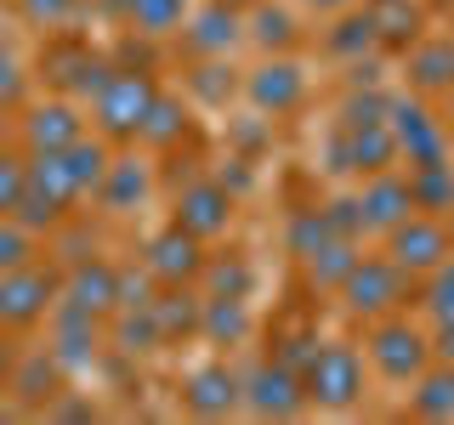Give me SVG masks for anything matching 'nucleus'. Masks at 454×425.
Segmentation results:
<instances>
[{
  "label": "nucleus",
  "mask_w": 454,
  "mask_h": 425,
  "mask_svg": "<svg viewBox=\"0 0 454 425\" xmlns=\"http://www.w3.org/2000/svg\"><path fill=\"white\" fill-rule=\"evenodd\" d=\"M239 35H245V23H239V6H227V0L205 6V12L188 23V46H193L199 57H227V51L239 46Z\"/></svg>",
  "instance_id": "18"
},
{
  "label": "nucleus",
  "mask_w": 454,
  "mask_h": 425,
  "mask_svg": "<svg viewBox=\"0 0 454 425\" xmlns=\"http://www.w3.org/2000/svg\"><path fill=\"white\" fill-rule=\"evenodd\" d=\"M403 267L392 261V255H364L358 267H352V278L340 283V301H347L352 318H369V323H380V318H392L397 306H403Z\"/></svg>",
  "instance_id": "3"
},
{
  "label": "nucleus",
  "mask_w": 454,
  "mask_h": 425,
  "mask_svg": "<svg viewBox=\"0 0 454 425\" xmlns=\"http://www.w3.org/2000/svg\"><path fill=\"white\" fill-rule=\"evenodd\" d=\"M125 18H131L137 35L165 40V35L182 28V18H188V0H125Z\"/></svg>",
  "instance_id": "27"
},
{
  "label": "nucleus",
  "mask_w": 454,
  "mask_h": 425,
  "mask_svg": "<svg viewBox=\"0 0 454 425\" xmlns=\"http://www.w3.org/2000/svg\"><path fill=\"white\" fill-rule=\"evenodd\" d=\"M437 352H443V363H454V323H443V335H437Z\"/></svg>",
  "instance_id": "43"
},
{
  "label": "nucleus",
  "mask_w": 454,
  "mask_h": 425,
  "mask_svg": "<svg viewBox=\"0 0 454 425\" xmlns=\"http://www.w3.org/2000/svg\"><path fill=\"white\" fill-rule=\"evenodd\" d=\"M449 250H454V238H449L443 216H432V210H415L409 221H397L387 233V255L403 267L409 278H415V273H437V267L449 261Z\"/></svg>",
  "instance_id": "4"
},
{
  "label": "nucleus",
  "mask_w": 454,
  "mask_h": 425,
  "mask_svg": "<svg viewBox=\"0 0 454 425\" xmlns=\"http://www.w3.org/2000/svg\"><path fill=\"white\" fill-rule=\"evenodd\" d=\"M63 165H68V176H74V188H80V198L85 193H97V188H103V182H108V136H91V142H74V148H68L63 153Z\"/></svg>",
  "instance_id": "24"
},
{
  "label": "nucleus",
  "mask_w": 454,
  "mask_h": 425,
  "mask_svg": "<svg viewBox=\"0 0 454 425\" xmlns=\"http://www.w3.org/2000/svg\"><path fill=\"white\" fill-rule=\"evenodd\" d=\"M227 221H233V193H227V182H193V188H182L176 227H188L193 238H216V233H227Z\"/></svg>",
  "instance_id": "11"
},
{
  "label": "nucleus",
  "mask_w": 454,
  "mask_h": 425,
  "mask_svg": "<svg viewBox=\"0 0 454 425\" xmlns=\"http://www.w3.org/2000/svg\"><path fill=\"white\" fill-rule=\"evenodd\" d=\"M426 306L437 312V323H454V267L449 261L432 273V283H426Z\"/></svg>",
  "instance_id": "36"
},
{
  "label": "nucleus",
  "mask_w": 454,
  "mask_h": 425,
  "mask_svg": "<svg viewBox=\"0 0 454 425\" xmlns=\"http://www.w3.org/2000/svg\"><path fill=\"white\" fill-rule=\"evenodd\" d=\"M12 368H18V352H12V340L0 335V386H6V380H12Z\"/></svg>",
  "instance_id": "42"
},
{
  "label": "nucleus",
  "mask_w": 454,
  "mask_h": 425,
  "mask_svg": "<svg viewBox=\"0 0 454 425\" xmlns=\"http://www.w3.org/2000/svg\"><path fill=\"white\" fill-rule=\"evenodd\" d=\"M375 40H380L375 12H352V18H340V23L330 28V40H324V46H330L335 57H352V63H358V57L375 46Z\"/></svg>",
  "instance_id": "29"
},
{
  "label": "nucleus",
  "mask_w": 454,
  "mask_h": 425,
  "mask_svg": "<svg viewBox=\"0 0 454 425\" xmlns=\"http://www.w3.org/2000/svg\"><path fill=\"white\" fill-rule=\"evenodd\" d=\"M12 397H18V408H46L51 397H63V358L46 346V352H28V358H18V368H12Z\"/></svg>",
  "instance_id": "16"
},
{
  "label": "nucleus",
  "mask_w": 454,
  "mask_h": 425,
  "mask_svg": "<svg viewBox=\"0 0 454 425\" xmlns=\"http://www.w3.org/2000/svg\"><path fill=\"white\" fill-rule=\"evenodd\" d=\"M227 6H250V0H227Z\"/></svg>",
  "instance_id": "45"
},
{
  "label": "nucleus",
  "mask_w": 454,
  "mask_h": 425,
  "mask_svg": "<svg viewBox=\"0 0 454 425\" xmlns=\"http://www.w3.org/2000/svg\"><path fill=\"white\" fill-rule=\"evenodd\" d=\"M375 28H380V40H392V46H409V40L420 35V12L409 6V0H380Z\"/></svg>",
  "instance_id": "32"
},
{
  "label": "nucleus",
  "mask_w": 454,
  "mask_h": 425,
  "mask_svg": "<svg viewBox=\"0 0 454 425\" xmlns=\"http://www.w3.org/2000/svg\"><path fill=\"white\" fill-rule=\"evenodd\" d=\"M340 113H347L340 125H347V131H358V125H380V120H387V103H380V97H358V91H352Z\"/></svg>",
  "instance_id": "37"
},
{
  "label": "nucleus",
  "mask_w": 454,
  "mask_h": 425,
  "mask_svg": "<svg viewBox=\"0 0 454 425\" xmlns=\"http://www.w3.org/2000/svg\"><path fill=\"white\" fill-rule=\"evenodd\" d=\"M35 261V227H23L18 216H0V273H18Z\"/></svg>",
  "instance_id": "33"
},
{
  "label": "nucleus",
  "mask_w": 454,
  "mask_h": 425,
  "mask_svg": "<svg viewBox=\"0 0 454 425\" xmlns=\"http://www.w3.org/2000/svg\"><path fill=\"white\" fill-rule=\"evenodd\" d=\"M199 244H205V238H193L188 227L170 221L160 238H148V261H142V273H148L153 283H193L199 273H205Z\"/></svg>",
  "instance_id": "8"
},
{
  "label": "nucleus",
  "mask_w": 454,
  "mask_h": 425,
  "mask_svg": "<svg viewBox=\"0 0 454 425\" xmlns=\"http://www.w3.org/2000/svg\"><path fill=\"white\" fill-rule=\"evenodd\" d=\"M18 97H23V74H18V63L0 51V108H12Z\"/></svg>",
  "instance_id": "41"
},
{
  "label": "nucleus",
  "mask_w": 454,
  "mask_h": 425,
  "mask_svg": "<svg viewBox=\"0 0 454 425\" xmlns=\"http://www.w3.org/2000/svg\"><path fill=\"white\" fill-rule=\"evenodd\" d=\"M182 131H188V113H182V103H153L148 113V125H142V142L148 148H170V142H182Z\"/></svg>",
  "instance_id": "34"
},
{
  "label": "nucleus",
  "mask_w": 454,
  "mask_h": 425,
  "mask_svg": "<svg viewBox=\"0 0 454 425\" xmlns=\"http://www.w3.org/2000/svg\"><path fill=\"white\" fill-rule=\"evenodd\" d=\"M63 301L103 318V312H120V267L108 261H74L63 278Z\"/></svg>",
  "instance_id": "12"
},
{
  "label": "nucleus",
  "mask_w": 454,
  "mask_h": 425,
  "mask_svg": "<svg viewBox=\"0 0 454 425\" xmlns=\"http://www.w3.org/2000/svg\"><path fill=\"white\" fill-rule=\"evenodd\" d=\"M205 273H210V283H216V295H245L250 290V273L239 261H216V267L205 261Z\"/></svg>",
  "instance_id": "38"
},
{
  "label": "nucleus",
  "mask_w": 454,
  "mask_h": 425,
  "mask_svg": "<svg viewBox=\"0 0 454 425\" xmlns=\"http://www.w3.org/2000/svg\"><path fill=\"white\" fill-rule=\"evenodd\" d=\"M330 233H335V227H330V216H324V210H295L290 227H284V244H290V255H301V261H307V255L318 250Z\"/></svg>",
  "instance_id": "31"
},
{
  "label": "nucleus",
  "mask_w": 454,
  "mask_h": 425,
  "mask_svg": "<svg viewBox=\"0 0 454 425\" xmlns=\"http://www.w3.org/2000/svg\"><path fill=\"white\" fill-rule=\"evenodd\" d=\"M250 40H255L262 51H290V46H295V18H290L284 6H255Z\"/></svg>",
  "instance_id": "30"
},
{
  "label": "nucleus",
  "mask_w": 454,
  "mask_h": 425,
  "mask_svg": "<svg viewBox=\"0 0 454 425\" xmlns=\"http://www.w3.org/2000/svg\"><path fill=\"white\" fill-rule=\"evenodd\" d=\"M85 136V125H80V108L74 103H40V108H28V120H23V142L35 153H68L74 142Z\"/></svg>",
  "instance_id": "13"
},
{
  "label": "nucleus",
  "mask_w": 454,
  "mask_h": 425,
  "mask_svg": "<svg viewBox=\"0 0 454 425\" xmlns=\"http://www.w3.org/2000/svg\"><path fill=\"white\" fill-rule=\"evenodd\" d=\"M148 312H153V323H160V340H176V335H193L199 329L205 301L188 295L182 283H165V295H160V301H148Z\"/></svg>",
  "instance_id": "21"
},
{
  "label": "nucleus",
  "mask_w": 454,
  "mask_h": 425,
  "mask_svg": "<svg viewBox=\"0 0 454 425\" xmlns=\"http://www.w3.org/2000/svg\"><path fill=\"white\" fill-rule=\"evenodd\" d=\"M199 329L216 340V346H233V340H245V335H250L245 295H210V301H205V318H199Z\"/></svg>",
  "instance_id": "26"
},
{
  "label": "nucleus",
  "mask_w": 454,
  "mask_h": 425,
  "mask_svg": "<svg viewBox=\"0 0 454 425\" xmlns=\"http://www.w3.org/2000/svg\"><path fill=\"white\" fill-rule=\"evenodd\" d=\"M23 188H28V165L18 153H0V216H18Z\"/></svg>",
  "instance_id": "35"
},
{
  "label": "nucleus",
  "mask_w": 454,
  "mask_h": 425,
  "mask_svg": "<svg viewBox=\"0 0 454 425\" xmlns=\"http://www.w3.org/2000/svg\"><path fill=\"white\" fill-rule=\"evenodd\" d=\"M409 74H415L420 91H454V35L415 46V57H409Z\"/></svg>",
  "instance_id": "22"
},
{
  "label": "nucleus",
  "mask_w": 454,
  "mask_h": 425,
  "mask_svg": "<svg viewBox=\"0 0 454 425\" xmlns=\"http://www.w3.org/2000/svg\"><path fill=\"white\" fill-rule=\"evenodd\" d=\"M387 125H392V136H397V153H409V165L449 159V131L426 113V103L397 97V103H387Z\"/></svg>",
  "instance_id": "6"
},
{
  "label": "nucleus",
  "mask_w": 454,
  "mask_h": 425,
  "mask_svg": "<svg viewBox=\"0 0 454 425\" xmlns=\"http://www.w3.org/2000/svg\"><path fill=\"white\" fill-rule=\"evenodd\" d=\"M68 12H74V0H23V18L40 23V28H57Z\"/></svg>",
  "instance_id": "39"
},
{
  "label": "nucleus",
  "mask_w": 454,
  "mask_h": 425,
  "mask_svg": "<svg viewBox=\"0 0 454 425\" xmlns=\"http://www.w3.org/2000/svg\"><path fill=\"white\" fill-rule=\"evenodd\" d=\"M239 391H245V386H239V380H233V368L210 363V368H193V375H188V386H182V403H188L193 414L216 420V414H233Z\"/></svg>",
  "instance_id": "17"
},
{
  "label": "nucleus",
  "mask_w": 454,
  "mask_h": 425,
  "mask_svg": "<svg viewBox=\"0 0 454 425\" xmlns=\"http://www.w3.org/2000/svg\"><path fill=\"white\" fill-rule=\"evenodd\" d=\"M199 91L210 97V103H222V97H233V74H227L222 63H210V68H199Z\"/></svg>",
  "instance_id": "40"
},
{
  "label": "nucleus",
  "mask_w": 454,
  "mask_h": 425,
  "mask_svg": "<svg viewBox=\"0 0 454 425\" xmlns=\"http://www.w3.org/2000/svg\"><path fill=\"white\" fill-rule=\"evenodd\" d=\"M364 255H358V244H352L347 233H330L318 250L307 255V278H312V290H340V283L352 278V267H358Z\"/></svg>",
  "instance_id": "19"
},
{
  "label": "nucleus",
  "mask_w": 454,
  "mask_h": 425,
  "mask_svg": "<svg viewBox=\"0 0 454 425\" xmlns=\"http://www.w3.org/2000/svg\"><path fill=\"white\" fill-rule=\"evenodd\" d=\"M142 193H148V170H142L137 159H114V165H108V182L97 188L103 210H114V216H125V210H131Z\"/></svg>",
  "instance_id": "28"
},
{
  "label": "nucleus",
  "mask_w": 454,
  "mask_h": 425,
  "mask_svg": "<svg viewBox=\"0 0 454 425\" xmlns=\"http://www.w3.org/2000/svg\"><path fill=\"white\" fill-rule=\"evenodd\" d=\"M312 6H324V12H335V6H347V0H312Z\"/></svg>",
  "instance_id": "44"
},
{
  "label": "nucleus",
  "mask_w": 454,
  "mask_h": 425,
  "mask_svg": "<svg viewBox=\"0 0 454 425\" xmlns=\"http://www.w3.org/2000/svg\"><path fill=\"white\" fill-rule=\"evenodd\" d=\"M369 358H375L380 375H392V380H420L432 346H426V335L409 329L403 318H380L375 329H369Z\"/></svg>",
  "instance_id": "5"
},
{
  "label": "nucleus",
  "mask_w": 454,
  "mask_h": 425,
  "mask_svg": "<svg viewBox=\"0 0 454 425\" xmlns=\"http://www.w3.org/2000/svg\"><path fill=\"white\" fill-rule=\"evenodd\" d=\"M63 295V283H57L51 273H40L35 261L18 267V273H0V323H35V318H46L51 301Z\"/></svg>",
  "instance_id": "7"
},
{
  "label": "nucleus",
  "mask_w": 454,
  "mask_h": 425,
  "mask_svg": "<svg viewBox=\"0 0 454 425\" xmlns=\"http://www.w3.org/2000/svg\"><path fill=\"white\" fill-rule=\"evenodd\" d=\"M301 386L318 408H352L364 397V363L352 346H340V340H324L318 352L307 358L301 368Z\"/></svg>",
  "instance_id": "2"
},
{
  "label": "nucleus",
  "mask_w": 454,
  "mask_h": 425,
  "mask_svg": "<svg viewBox=\"0 0 454 425\" xmlns=\"http://www.w3.org/2000/svg\"><path fill=\"white\" fill-rule=\"evenodd\" d=\"M358 198H364V221L375 233H392L397 221L415 216V188H409V176H392V170H375Z\"/></svg>",
  "instance_id": "14"
},
{
  "label": "nucleus",
  "mask_w": 454,
  "mask_h": 425,
  "mask_svg": "<svg viewBox=\"0 0 454 425\" xmlns=\"http://www.w3.org/2000/svg\"><path fill=\"white\" fill-rule=\"evenodd\" d=\"M409 408H415L420 420H454V363L426 368V375L415 380V397H409Z\"/></svg>",
  "instance_id": "25"
},
{
  "label": "nucleus",
  "mask_w": 454,
  "mask_h": 425,
  "mask_svg": "<svg viewBox=\"0 0 454 425\" xmlns=\"http://www.w3.org/2000/svg\"><path fill=\"white\" fill-rule=\"evenodd\" d=\"M449 28H454V12H449Z\"/></svg>",
  "instance_id": "46"
},
{
  "label": "nucleus",
  "mask_w": 454,
  "mask_h": 425,
  "mask_svg": "<svg viewBox=\"0 0 454 425\" xmlns=\"http://www.w3.org/2000/svg\"><path fill=\"white\" fill-rule=\"evenodd\" d=\"M153 103H160V85H153L148 68H114L103 80V91L91 97V113H97V131L108 142H137L142 125H148Z\"/></svg>",
  "instance_id": "1"
},
{
  "label": "nucleus",
  "mask_w": 454,
  "mask_h": 425,
  "mask_svg": "<svg viewBox=\"0 0 454 425\" xmlns=\"http://www.w3.org/2000/svg\"><path fill=\"white\" fill-rule=\"evenodd\" d=\"M301 375H295L290 363H262L250 375V386H245V403H250V414H262V420H290L295 408H301Z\"/></svg>",
  "instance_id": "10"
},
{
  "label": "nucleus",
  "mask_w": 454,
  "mask_h": 425,
  "mask_svg": "<svg viewBox=\"0 0 454 425\" xmlns=\"http://www.w3.org/2000/svg\"><path fill=\"white\" fill-rule=\"evenodd\" d=\"M57 358H63V368H74V363H91L97 358V318L91 312H80V306H68L57 312Z\"/></svg>",
  "instance_id": "20"
},
{
  "label": "nucleus",
  "mask_w": 454,
  "mask_h": 425,
  "mask_svg": "<svg viewBox=\"0 0 454 425\" xmlns=\"http://www.w3.org/2000/svg\"><path fill=\"white\" fill-rule=\"evenodd\" d=\"M397 159V136L392 125H358V131H347L335 142V170H358V176H375V170H387Z\"/></svg>",
  "instance_id": "15"
},
{
  "label": "nucleus",
  "mask_w": 454,
  "mask_h": 425,
  "mask_svg": "<svg viewBox=\"0 0 454 425\" xmlns=\"http://www.w3.org/2000/svg\"><path fill=\"white\" fill-rule=\"evenodd\" d=\"M245 91H250L255 113H267V120H284V113L301 108V97H307V74H301L295 63H284V57H273V63H262V68H255V74L245 80Z\"/></svg>",
  "instance_id": "9"
},
{
  "label": "nucleus",
  "mask_w": 454,
  "mask_h": 425,
  "mask_svg": "<svg viewBox=\"0 0 454 425\" xmlns=\"http://www.w3.org/2000/svg\"><path fill=\"white\" fill-rule=\"evenodd\" d=\"M409 188H415V210L443 216V210H454V165H449V159H437V165H409Z\"/></svg>",
  "instance_id": "23"
}]
</instances>
